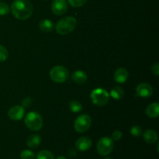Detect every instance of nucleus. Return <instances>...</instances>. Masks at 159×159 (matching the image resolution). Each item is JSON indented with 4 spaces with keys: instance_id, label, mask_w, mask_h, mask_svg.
Masks as SVG:
<instances>
[{
    "instance_id": "nucleus-28",
    "label": "nucleus",
    "mask_w": 159,
    "mask_h": 159,
    "mask_svg": "<svg viewBox=\"0 0 159 159\" xmlns=\"http://www.w3.org/2000/svg\"><path fill=\"white\" fill-rule=\"evenodd\" d=\"M31 102H32V101H31L30 98L26 97L23 99V102H22V103H23V105L24 106V107H29V106H30Z\"/></svg>"
},
{
    "instance_id": "nucleus-4",
    "label": "nucleus",
    "mask_w": 159,
    "mask_h": 159,
    "mask_svg": "<svg viewBox=\"0 0 159 159\" xmlns=\"http://www.w3.org/2000/svg\"><path fill=\"white\" fill-rule=\"evenodd\" d=\"M90 98L93 104L99 107H102L108 103L110 100V94L104 89L98 88L92 92Z\"/></svg>"
},
{
    "instance_id": "nucleus-3",
    "label": "nucleus",
    "mask_w": 159,
    "mask_h": 159,
    "mask_svg": "<svg viewBox=\"0 0 159 159\" xmlns=\"http://www.w3.org/2000/svg\"><path fill=\"white\" fill-rule=\"evenodd\" d=\"M25 124L33 131L40 130L43 127V118L37 112H30L25 117Z\"/></svg>"
},
{
    "instance_id": "nucleus-5",
    "label": "nucleus",
    "mask_w": 159,
    "mask_h": 159,
    "mask_svg": "<svg viewBox=\"0 0 159 159\" xmlns=\"http://www.w3.org/2000/svg\"><path fill=\"white\" fill-rule=\"evenodd\" d=\"M69 72L66 68L61 65H57L52 68L50 71V77L51 80L57 83H62L68 79Z\"/></svg>"
},
{
    "instance_id": "nucleus-21",
    "label": "nucleus",
    "mask_w": 159,
    "mask_h": 159,
    "mask_svg": "<svg viewBox=\"0 0 159 159\" xmlns=\"http://www.w3.org/2000/svg\"><path fill=\"white\" fill-rule=\"evenodd\" d=\"M21 159H35V154L30 150H24L20 154Z\"/></svg>"
},
{
    "instance_id": "nucleus-27",
    "label": "nucleus",
    "mask_w": 159,
    "mask_h": 159,
    "mask_svg": "<svg viewBox=\"0 0 159 159\" xmlns=\"http://www.w3.org/2000/svg\"><path fill=\"white\" fill-rule=\"evenodd\" d=\"M152 71L153 74L155 75H159V65L158 63H156V64H155V65H152Z\"/></svg>"
},
{
    "instance_id": "nucleus-24",
    "label": "nucleus",
    "mask_w": 159,
    "mask_h": 159,
    "mask_svg": "<svg viewBox=\"0 0 159 159\" xmlns=\"http://www.w3.org/2000/svg\"><path fill=\"white\" fill-rule=\"evenodd\" d=\"M87 0H68V3L73 7H81L85 4Z\"/></svg>"
},
{
    "instance_id": "nucleus-17",
    "label": "nucleus",
    "mask_w": 159,
    "mask_h": 159,
    "mask_svg": "<svg viewBox=\"0 0 159 159\" xmlns=\"http://www.w3.org/2000/svg\"><path fill=\"white\" fill-rule=\"evenodd\" d=\"M39 28L44 33H49L52 31L54 28V23L50 20H43L39 23Z\"/></svg>"
},
{
    "instance_id": "nucleus-9",
    "label": "nucleus",
    "mask_w": 159,
    "mask_h": 159,
    "mask_svg": "<svg viewBox=\"0 0 159 159\" xmlns=\"http://www.w3.org/2000/svg\"><path fill=\"white\" fill-rule=\"evenodd\" d=\"M51 9L55 15L61 16L67 12L68 5L65 0H54Z\"/></svg>"
},
{
    "instance_id": "nucleus-19",
    "label": "nucleus",
    "mask_w": 159,
    "mask_h": 159,
    "mask_svg": "<svg viewBox=\"0 0 159 159\" xmlns=\"http://www.w3.org/2000/svg\"><path fill=\"white\" fill-rule=\"evenodd\" d=\"M69 109L73 113H80L82 110V105L79 101L73 100L70 102Z\"/></svg>"
},
{
    "instance_id": "nucleus-26",
    "label": "nucleus",
    "mask_w": 159,
    "mask_h": 159,
    "mask_svg": "<svg viewBox=\"0 0 159 159\" xmlns=\"http://www.w3.org/2000/svg\"><path fill=\"white\" fill-rule=\"evenodd\" d=\"M122 133H121V131H120V130H114V131L113 132V134H112V139L113 140V141H119V140H120V138H122Z\"/></svg>"
},
{
    "instance_id": "nucleus-25",
    "label": "nucleus",
    "mask_w": 159,
    "mask_h": 159,
    "mask_svg": "<svg viewBox=\"0 0 159 159\" xmlns=\"http://www.w3.org/2000/svg\"><path fill=\"white\" fill-rule=\"evenodd\" d=\"M9 12V7L6 3L0 2V16L7 15Z\"/></svg>"
},
{
    "instance_id": "nucleus-18",
    "label": "nucleus",
    "mask_w": 159,
    "mask_h": 159,
    "mask_svg": "<svg viewBox=\"0 0 159 159\" xmlns=\"http://www.w3.org/2000/svg\"><path fill=\"white\" fill-rule=\"evenodd\" d=\"M110 95L113 99H116V100H119V99H121L123 97H124V89L120 86H114L113 89H112L111 91H110Z\"/></svg>"
},
{
    "instance_id": "nucleus-10",
    "label": "nucleus",
    "mask_w": 159,
    "mask_h": 159,
    "mask_svg": "<svg viewBox=\"0 0 159 159\" xmlns=\"http://www.w3.org/2000/svg\"><path fill=\"white\" fill-rule=\"evenodd\" d=\"M25 113L24 108L21 106H14L9 109L8 116L12 120H20L23 117Z\"/></svg>"
},
{
    "instance_id": "nucleus-2",
    "label": "nucleus",
    "mask_w": 159,
    "mask_h": 159,
    "mask_svg": "<svg viewBox=\"0 0 159 159\" xmlns=\"http://www.w3.org/2000/svg\"><path fill=\"white\" fill-rule=\"evenodd\" d=\"M77 26V21L72 16L64 17L59 20L55 26L57 33L60 35H67L75 30Z\"/></svg>"
},
{
    "instance_id": "nucleus-6",
    "label": "nucleus",
    "mask_w": 159,
    "mask_h": 159,
    "mask_svg": "<svg viewBox=\"0 0 159 159\" xmlns=\"http://www.w3.org/2000/svg\"><path fill=\"white\" fill-rule=\"evenodd\" d=\"M113 147H114L113 140L108 137H104L98 141L96 149L99 155L102 156H107L111 153Z\"/></svg>"
},
{
    "instance_id": "nucleus-15",
    "label": "nucleus",
    "mask_w": 159,
    "mask_h": 159,
    "mask_svg": "<svg viewBox=\"0 0 159 159\" xmlns=\"http://www.w3.org/2000/svg\"><path fill=\"white\" fill-rule=\"evenodd\" d=\"M144 141L148 144H155L158 141V134L153 130H147L143 134Z\"/></svg>"
},
{
    "instance_id": "nucleus-14",
    "label": "nucleus",
    "mask_w": 159,
    "mask_h": 159,
    "mask_svg": "<svg viewBox=\"0 0 159 159\" xmlns=\"http://www.w3.org/2000/svg\"><path fill=\"white\" fill-rule=\"evenodd\" d=\"M41 142V137L39 134H32L28 137L26 140V145L30 148H37Z\"/></svg>"
},
{
    "instance_id": "nucleus-13",
    "label": "nucleus",
    "mask_w": 159,
    "mask_h": 159,
    "mask_svg": "<svg viewBox=\"0 0 159 159\" xmlns=\"http://www.w3.org/2000/svg\"><path fill=\"white\" fill-rule=\"evenodd\" d=\"M87 79L88 77H87L86 73L84 72L83 71H80V70L74 71L71 75V79L76 84H79V85L85 83L87 81Z\"/></svg>"
},
{
    "instance_id": "nucleus-11",
    "label": "nucleus",
    "mask_w": 159,
    "mask_h": 159,
    "mask_svg": "<svg viewBox=\"0 0 159 159\" xmlns=\"http://www.w3.org/2000/svg\"><path fill=\"white\" fill-rule=\"evenodd\" d=\"M75 147L80 152H85L92 147V140L88 137H82L77 140Z\"/></svg>"
},
{
    "instance_id": "nucleus-22",
    "label": "nucleus",
    "mask_w": 159,
    "mask_h": 159,
    "mask_svg": "<svg viewBox=\"0 0 159 159\" xmlns=\"http://www.w3.org/2000/svg\"><path fill=\"white\" fill-rule=\"evenodd\" d=\"M8 56H9V53L6 48L0 44V62L5 61L8 58Z\"/></svg>"
},
{
    "instance_id": "nucleus-29",
    "label": "nucleus",
    "mask_w": 159,
    "mask_h": 159,
    "mask_svg": "<svg viewBox=\"0 0 159 159\" xmlns=\"http://www.w3.org/2000/svg\"><path fill=\"white\" fill-rule=\"evenodd\" d=\"M57 159H66V158H65V157H64V156H59Z\"/></svg>"
},
{
    "instance_id": "nucleus-7",
    "label": "nucleus",
    "mask_w": 159,
    "mask_h": 159,
    "mask_svg": "<svg viewBox=\"0 0 159 159\" xmlns=\"http://www.w3.org/2000/svg\"><path fill=\"white\" fill-rule=\"evenodd\" d=\"M92 119L89 115L82 114L79 116L75 121V129L79 133H84L87 131L91 127Z\"/></svg>"
},
{
    "instance_id": "nucleus-30",
    "label": "nucleus",
    "mask_w": 159,
    "mask_h": 159,
    "mask_svg": "<svg viewBox=\"0 0 159 159\" xmlns=\"http://www.w3.org/2000/svg\"><path fill=\"white\" fill-rule=\"evenodd\" d=\"M105 159H112L111 158H105Z\"/></svg>"
},
{
    "instance_id": "nucleus-1",
    "label": "nucleus",
    "mask_w": 159,
    "mask_h": 159,
    "mask_svg": "<svg viewBox=\"0 0 159 159\" xmlns=\"http://www.w3.org/2000/svg\"><path fill=\"white\" fill-rule=\"evenodd\" d=\"M34 7L29 0H15L11 6V12L16 19L26 20L32 16Z\"/></svg>"
},
{
    "instance_id": "nucleus-23",
    "label": "nucleus",
    "mask_w": 159,
    "mask_h": 159,
    "mask_svg": "<svg viewBox=\"0 0 159 159\" xmlns=\"http://www.w3.org/2000/svg\"><path fill=\"white\" fill-rule=\"evenodd\" d=\"M130 134L134 137H140L142 134V129L139 126H134L130 129Z\"/></svg>"
},
{
    "instance_id": "nucleus-20",
    "label": "nucleus",
    "mask_w": 159,
    "mask_h": 159,
    "mask_svg": "<svg viewBox=\"0 0 159 159\" xmlns=\"http://www.w3.org/2000/svg\"><path fill=\"white\" fill-rule=\"evenodd\" d=\"M37 159H54V155L49 151L43 150L37 154Z\"/></svg>"
},
{
    "instance_id": "nucleus-16",
    "label": "nucleus",
    "mask_w": 159,
    "mask_h": 159,
    "mask_svg": "<svg viewBox=\"0 0 159 159\" xmlns=\"http://www.w3.org/2000/svg\"><path fill=\"white\" fill-rule=\"evenodd\" d=\"M146 114L150 118H157L159 114V105L158 102L150 104L146 109Z\"/></svg>"
},
{
    "instance_id": "nucleus-12",
    "label": "nucleus",
    "mask_w": 159,
    "mask_h": 159,
    "mask_svg": "<svg viewBox=\"0 0 159 159\" xmlns=\"http://www.w3.org/2000/svg\"><path fill=\"white\" fill-rule=\"evenodd\" d=\"M128 71L124 68H119L114 73V80L117 83H124L128 79Z\"/></svg>"
},
{
    "instance_id": "nucleus-8",
    "label": "nucleus",
    "mask_w": 159,
    "mask_h": 159,
    "mask_svg": "<svg viewBox=\"0 0 159 159\" xmlns=\"http://www.w3.org/2000/svg\"><path fill=\"white\" fill-rule=\"evenodd\" d=\"M136 93L139 97L141 98H148L150 97L153 94V88L152 85L148 83H143L139 84L136 89Z\"/></svg>"
}]
</instances>
